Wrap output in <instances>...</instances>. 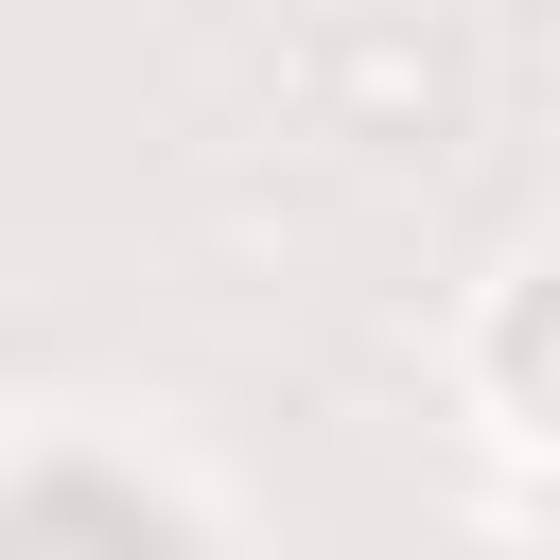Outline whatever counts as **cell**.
I'll use <instances>...</instances> for the list:
<instances>
[{
	"label": "cell",
	"mask_w": 560,
	"mask_h": 560,
	"mask_svg": "<svg viewBox=\"0 0 560 560\" xmlns=\"http://www.w3.org/2000/svg\"><path fill=\"white\" fill-rule=\"evenodd\" d=\"M0 560H175V542H158V508H122V490L52 472V490H18V508H0Z\"/></svg>",
	"instance_id": "1"
}]
</instances>
